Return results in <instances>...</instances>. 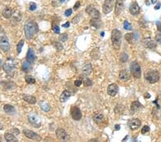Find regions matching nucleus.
<instances>
[{
	"instance_id": "473e14b6",
	"label": "nucleus",
	"mask_w": 161,
	"mask_h": 142,
	"mask_svg": "<svg viewBox=\"0 0 161 142\" xmlns=\"http://www.w3.org/2000/svg\"><path fill=\"white\" fill-rule=\"evenodd\" d=\"M120 62H122V63H126L128 60V54H126L125 53H121L120 57Z\"/></svg>"
},
{
	"instance_id": "37998d69",
	"label": "nucleus",
	"mask_w": 161,
	"mask_h": 142,
	"mask_svg": "<svg viewBox=\"0 0 161 142\" xmlns=\"http://www.w3.org/2000/svg\"><path fill=\"white\" fill-rule=\"evenodd\" d=\"M156 41L159 43H161V34L158 33L156 35Z\"/></svg>"
},
{
	"instance_id": "ddd939ff",
	"label": "nucleus",
	"mask_w": 161,
	"mask_h": 142,
	"mask_svg": "<svg viewBox=\"0 0 161 142\" xmlns=\"http://www.w3.org/2000/svg\"><path fill=\"white\" fill-rule=\"evenodd\" d=\"M86 12L90 16H92V18H100V14L98 10L93 7L92 6L90 5L86 8Z\"/></svg>"
},
{
	"instance_id": "de8ad7c7",
	"label": "nucleus",
	"mask_w": 161,
	"mask_h": 142,
	"mask_svg": "<svg viewBox=\"0 0 161 142\" xmlns=\"http://www.w3.org/2000/svg\"><path fill=\"white\" fill-rule=\"evenodd\" d=\"M79 15H80V14H78L77 17H74V18L72 19V23H74V24H75V20H77V22H78V21H79V20H80V18H79V17H80V16H79Z\"/></svg>"
},
{
	"instance_id": "f3484780",
	"label": "nucleus",
	"mask_w": 161,
	"mask_h": 142,
	"mask_svg": "<svg viewBox=\"0 0 161 142\" xmlns=\"http://www.w3.org/2000/svg\"><path fill=\"white\" fill-rule=\"evenodd\" d=\"M140 7H139V5L137 3H133L130 7V12L133 15L138 14L140 13Z\"/></svg>"
},
{
	"instance_id": "20e7f679",
	"label": "nucleus",
	"mask_w": 161,
	"mask_h": 142,
	"mask_svg": "<svg viewBox=\"0 0 161 142\" xmlns=\"http://www.w3.org/2000/svg\"><path fill=\"white\" fill-rule=\"evenodd\" d=\"M130 69L132 75L135 79H140L141 78V67L136 61L131 63Z\"/></svg>"
},
{
	"instance_id": "9d476101",
	"label": "nucleus",
	"mask_w": 161,
	"mask_h": 142,
	"mask_svg": "<svg viewBox=\"0 0 161 142\" xmlns=\"http://www.w3.org/2000/svg\"><path fill=\"white\" fill-rule=\"evenodd\" d=\"M15 67H16V63L11 60V61L6 62L3 65V70L7 73H10L15 69Z\"/></svg>"
},
{
	"instance_id": "e433bc0d",
	"label": "nucleus",
	"mask_w": 161,
	"mask_h": 142,
	"mask_svg": "<svg viewBox=\"0 0 161 142\" xmlns=\"http://www.w3.org/2000/svg\"><path fill=\"white\" fill-rule=\"evenodd\" d=\"M67 38H68V35H67V34L66 33L62 34V35H60L59 37V40H61L62 42H65V41H67Z\"/></svg>"
},
{
	"instance_id": "2f4dec72",
	"label": "nucleus",
	"mask_w": 161,
	"mask_h": 142,
	"mask_svg": "<svg viewBox=\"0 0 161 142\" xmlns=\"http://www.w3.org/2000/svg\"><path fill=\"white\" fill-rule=\"evenodd\" d=\"M24 45H25V41H24L23 39H21L20 42H18V44H17V51L18 54H20V53H21V51H22V47L24 46Z\"/></svg>"
},
{
	"instance_id": "a211bd4d",
	"label": "nucleus",
	"mask_w": 161,
	"mask_h": 142,
	"mask_svg": "<svg viewBox=\"0 0 161 142\" xmlns=\"http://www.w3.org/2000/svg\"><path fill=\"white\" fill-rule=\"evenodd\" d=\"M142 45H144L145 47L147 48H150V49H153L156 47V42H154L153 40L148 38H146L142 40Z\"/></svg>"
},
{
	"instance_id": "58836bf2",
	"label": "nucleus",
	"mask_w": 161,
	"mask_h": 142,
	"mask_svg": "<svg viewBox=\"0 0 161 142\" xmlns=\"http://www.w3.org/2000/svg\"><path fill=\"white\" fill-rule=\"evenodd\" d=\"M149 131H150V127H149L148 126H144L142 127V128L141 133L142 134H145L147 133Z\"/></svg>"
},
{
	"instance_id": "72a5a7b5",
	"label": "nucleus",
	"mask_w": 161,
	"mask_h": 142,
	"mask_svg": "<svg viewBox=\"0 0 161 142\" xmlns=\"http://www.w3.org/2000/svg\"><path fill=\"white\" fill-rule=\"evenodd\" d=\"M53 45H54L55 48L57 51H61L62 50H63V45H62V44H61L60 42H55L53 43Z\"/></svg>"
},
{
	"instance_id": "5701e85b",
	"label": "nucleus",
	"mask_w": 161,
	"mask_h": 142,
	"mask_svg": "<svg viewBox=\"0 0 161 142\" xmlns=\"http://www.w3.org/2000/svg\"><path fill=\"white\" fill-rule=\"evenodd\" d=\"M4 111L5 113L10 115H14L16 113V110L14 109V106H11L9 104H6L4 106Z\"/></svg>"
},
{
	"instance_id": "603ef678",
	"label": "nucleus",
	"mask_w": 161,
	"mask_h": 142,
	"mask_svg": "<svg viewBox=\"0 0 161 142\" xmlns=\"http://www.w3.org/2000/svg\"><path fill=\"white\" fill-rule=\"evenodd\" d=\"M145 98H150V95L148 94V93H146L145 95Z\"/></svg>"
},
{
	"instance_id": "4be33fe9",
	"label": "nucleus",
	"mask_w": 161,
	"mask_h": 142,
	"mask_svg": "<svg viewBox=\"0 0 161 142\" xmlns=\"http://www.w3.org/2000/svg\"><path fill=\"white\" fill-rule=\"evenodd\" d=\"M104 120H105V117L102 113H96L93 116V121L97 124H102L104 122Z\"/></svg>"
},
{
	"instance_id": "3c124183",
	"label": "nucleus",
	"mask_w": 161,
	"mask_h": 142,
	"mask_svg": "<svg viewBox=\"0 0 161 142\" xmlns=\"http://www.w3.org/2000/svg\"><path fill=\"white\" fill-rule=\"evenodd\" d=\"M62 27H69V22H67L65 23V24H64V25H62Z\"/></svg>"
},
{
	"instance_id": "8fccbe9b",
	"label": "nucleus",
	"mask_w": 161,
	"mask_h": 142,
	"mask_svg": "<svg viewBox=\"0 0 161 142\" xmlns=\"http://www.w3.org/2000/svg\"><path fill=\"white\" fill-rule=\"evenodd\" d=\"M115 129L116 131H119L120 129V126L119 124H116V125L115 126Z\"/></svg>"
},
{
	"instance_id": "f03ea898",
	"label": "nucleus",
	"mask_w": 161,
	"mask_h": 142,
	"mask_svg": "<svg viewBox=\"0 0 161 142\" xmlns=\"http://www.w3.org/2000/svg\"><path fill=\"white\" fill-rule=\"evenodd\" d=\"M122 34L118 30L115 29L112 31L111 35V41L112 46L115 50H119L121 46V42H122Z\"/></svg>"
},
{
	"instance_id": "9b49d317",
	"label": "nucleus",
	"mask_w": 161,
	"mask_h": 142,
	"mask_svg": "<svg viewBox=\"0 0 161 142\" xmlns=\"http://www.w3.org/2000/svg\"><path fill=\"white\" fill-rule=\"evenodd\" d=\"M119 90V87L116 83H112L108 87L107 92L108 94L110 96H115Z\"/></svg>"
},
{
	"instance_id": "7ed1b4c3",
	"label": "nucleus",
	"mask_w": 161,
	"mask_h": 142,
	"mask_svg": "<svg viewBox=\"0 0 161 142\" xmlns=\"http://www.w3.org/2000/svg\"><path fill=\"white\" fill-rule=\"evenodd\" d=\"M145 78L150 83H156L160 80V73L158 70H147L145 73Z\"/></svg>"
},
{
	"instance_id": "412c9836",
	"label": "nucleus",
	"mask_w": 161,
	"mask_h": 142,
	"mask_svg": "<svg viewBox=\"0 0 161 142\" xmlns=\"http://www.w3.org/2000/svg\"><path fill=\"white\" fill-rule=\"evenodd\" d=\"M142 107L141 103H140L138 100H135L133 103H131V112L132 113H135L137 111H138L139 109Z\"/></svg>"
},
{
	"instance_id": "c85d7f7f",
	"label": "nucleus",
	"mask_w": 161,
	"mask_h": 142,
	"mask_svg": "<svg viewBox=\"0 0 161 142\" xmlns=\"http://www.w3.org/2000/svg\"><path fill=\"white\" fill-rule=\"evenodd\" d=\"M22 69L24 70L25 72H27L32 69V65H31V63H29L27 60H26L22 63Z\"/></svg>"
},
{
	"instance_id": "c03bdc74",
	"label": "nucleus",
	"mask_w": 161,
	"mask_h": 142,
	"mask_svg": "<svg viewBox=\"0 0 161 142\" xmlns=\"http://www.w3.org/2000/svg\"><path fill=\"white\" fill-rule=\"evenodd\" d=\"M82 83V81H80V80H77V81H75V86H80Z\"/></svg>"
},
{
	"instance_id": "aec40b11",
	"label": "nucleus",
	"mask_w": 161,
	"mask_h": 142,
	"mask_svg": "<svg viewBox=\"0 0 161 142\" xmlns=\"http://www.w3.org/2000/svg\"><path fill=\"white\" fill-rule=\"evenodd\" d=\"M71 96V93L69 92V90H64L63 92L62 93L61 95L59 97V100L62 103H64V102H66L69 98Z\"/></svg>"
},
{
	"instance_id": "f704fd0d",
	"label": "nucleus",
	"mask_w": 161,
	"mask_h": 142,
	"mask_svg": "<svg viewBox=\"0 0 161 142\" xmlns=\"http://www.w3.org/2000/svg\"><path fill=\"white\" fill-rule=\"evenodd\" d=\"M125 38L129 43H132V42H133V33L126 34L125 35Z\"/></svg>"
},
{
	"instance_id": "393cba45",
	"label": "nucleus",
	"mask_w": 161,
	"mask_h": 142,
	"mask_svg": "<svg viewBox=\"0 0 161 142\" xmlns=\"http://www.w3.org/2000/svg\"><path fill=\"white\" fill-rule=\"evenodd\" d=\"M92 72V65L90 63L86 64L84 65V67H82V72L84 75H89L91 74V72Z\"/></svg>"
},
{
	"instance_id": "423d86ee",
	"label": "nucleus",
	"mask_w": 161,
	"mask_h": 142,
	"mask_svg": "<svg viewBox=\"0 0 161 142\" xmlns=\"http://www.w3.org/2000/svg\"><path fill=\"white\" fill-rule=\"evenodd\" d=\"M115 0H105L103 6V11L104 14H108L112 11L115 4Z\"/></svg>"
},
{
	"instance_id": "f8f14e48",
	"label": "nucleus",
	"mask_w": 161,
	"mask_h": 142,
	"mask_svg": "<svg viewBox=\"0 0 161 142\" xmlns=\"http://www.w3.org/2000/svg\"><path fill=\"white\" fill-rule=\"evenodd\" d=\"M140 126H141V121L138 118H133L128 121V126L133 131L137 130L138 128L140 127Z\"/></svg>"
},
{
	"instance_id": "6e6552de",
	"label": "nucleus",
	"mask_w": 161,
	"mask_h": 142,
	"mask_svg": "<svg viewBox=\"0 0 161 142\" xmlns=\"http://www.w3.org/2000/svg\"><path fill=\"white\" fill-rule=\"evenodd\" d=\"M0 48L3 52H7L10 48V43L7 37H0Z\"/></svg>"
},
{
	"instance_id": "c9c22d12",
	"label": "nucleus",
	"mask_w": 161,
	"mask_h": 142,
	"mask_svg": "<svg viewBox=\"0 0 161 142\" xmlns=\"http://www.w3.org/2000/svg\"><path fill=\"white\" fill-rule=\"evenodd\" d=\"M123 27H124V29L126 30H132V25L128 22V21H125L124 23H123Z\"/></svg>"
},
{
	"instance_id": "c756f323",
	"label": "nucleus",
	"mask_w": 161,
	"mask_h": 142,
	"mask_svg": "<svg viewBox=\"0 0 161 142\" xmlns=\"http://www.w3.org/2000/svg\"><path fill=\"white\" fill-rule=\"evenodd\" d=\"M25 81L28 84H34L36 83L35 79L32 76H31V75H26L25 76Z\"/></svg>"
},
{
	"instance_id": "6ab92c4d",
	"label": "nucleus",
	"mask_w": 161,
	"mask_h": 142,
	"mask_svg": "<svg viewBox=\"0 0 161 142\" xmlns=\"http://www.w3.org/2000/svg\"><path fill=\"white\" fill-rule=\"evenodd\" d=\"M119 78L121 80V81H124V82H126L130 80V75L128 72V71L125 70H121L119 73Z\"/></svg>"
},
{
	"instance_id": "dca6fc26",
	"label": "nucleus",
	"mask_w": 161,
	"mask_h": 142,
	"mask_svg": "<svg viewBox=\"0 0 161 142\" xmlns=\"http://www.w3.org/2000/svg\"><path fill=\"white\" fill-rule=\"evenodd\" d=\"M26 59H27V61H29L31 63H33L36 60V56H35L34 50L32 48H29L28 50L27 54V56H26Z\"/></svg>"
},
{
	"instance_id": "f257e3e1",
	"label": "nucleus",
	"mask_w": 161,
	"mask_h": 142,
	"mask_svg": "<svg viewBox=\"0 0 161 142\" xmlns=\"http://www.w3.org/2000/svg\"><path fill=\"white\" fill-rule=\"evenodd\" d=\"M25 36L28 39H32L34 35V34L37 33L38 31V27L36 22L33 21H28L25 23Z\"/></svg>"
},
{
	"instance_id": "a878e982",
	"label": "nucleus",
	"mask_w": 161,
	"mask_h": 142,
	"mask_svg": "<svg viewBox=\"0 0 161 142\" xmlns=\"http://www.w3.org/2000/svg\"><path fill=\"white\" fill-rule=\"evenodd\" d=\"M4 139L7 141L8 142H17L18 139L15 136H14L13 134L11 133H6L4 134Z\"/></svg>"
},
{
	"instance_id": "ea45409f",
	"label": "nucleus",
	"mask_w": 161,
	"mask_h": 142,
	"mask_svg": "<svg viewBox=\"0 0 161 142\" xmlns=\"http://www.w3.org/2000/svg\"><path fill=\"white\" fill-rule=\"evenodd\" d=\"M52 30L53 31L55 32L56 34H59V32H60V29H59V27L58 25H53L52 26Z\"/></svg>"
},
{
	"instance_id": "6e6d98bb",
	"label": "nucleus",
	"mask_w": 161,
	"mask_h": 142,
	"mask_svg": "<svg viewBox=\"0 0 161 142\" xmlns=\"http://www.w3.org/2000/svg\"><path fill=\"white\" fill-rule=\"evenodd\" d=\"M2 60L0 59V67H1V66H2Z\"/></svg>"
},
{
	"instance_id": "09e8293b",
	"label": "nucleus",
	"mask_w": 161,
	"mask_h": 142,
	"mask_svg": "<svg viewBox=\"0 0 161 142\" xmlns=\"http://www.w3.org/2000/svg\"><path fill=\"white\" fill-rule=\"evenodd\" d=\"M160 6H161L160 3H158V4H157L155 6V9H156V10L159 9L160 8Z\"/></svg>"
},
{
	"instance_id": "bb28decb",
	"label": "nucleus",
	"mask_w": 161,
	"mask_h": 142,
	"mask_svg": "<svg viewBox=\"0 0 161 142\" xmlns=\"http://www.w3.org/2000/svg\"><path fill=\"white\" fill-rule=\"evenodd\" d=\"M90 25L94 27L100 28L101 27L103 24H102V22L100 21V18H92V20H90Z\"/></svg>"
},
{
	"instance_id": "cd10ccee",
	"label": "nucleus",
	"mask_w": 161,
	"mask_h": 142,
	"mask_svg": "<svg viewBox=\"0 0 161 142\" xmlns=\"http://www.w3.org/2000/svg\"><path fill=\"white\" fill-rule=\"evenodd\" d=\"M2 16L6 19H9L12 16V10L9 7H6L2 11Z\"/></svg>"
},
{
	"instance_id": "79ce46f5",
	"label": "nucleus",
	"mask_w": 161,
	"mask_h": 142,
	"mask_svg": "<svg viewBox=\"0 0 161 142\" xmlns=\"http://www.w3.org/2000/svg\"><path fill=\"white\" fill-rule=\"evenodd\" d=\"M72 14V10L71 9H67V10L65 11V12H64V14H65L67 17H69V16H70Z\"/></svg>"
},
{
	"instance_id": "864d4df0",
	"label": "nucleus",
	"mask_w": 161,
	"mask_h": 142,
	"mask_svg": "<svg viewBox=\"0 0 161 142\" xmlns=\"http://www.w3.org/2000/svg\"><path fill=\"white\" fill-rule=\"evenodd\" d=\"M151 2L153 3V4H156L157 2V0H151Z\"/></svg>"
},
{
	"instance_id": "4468645a",
	"label": "nucleus",
	"mask_w": 161,
	"mask_h": 142,
	"mask_svg": "<svg viewBox=\"0 0 161 142\" xmlns=\"http://www.w3.org/2000/svg\"><path fill=\"white\" fill-rule=\"evenodd\" d=\"M123 8H124V1L123 0H116L115 13V15L117 17H118L120 14L122 13Z\"/></svg>"
},
{
	"instance_id": "a18cd8bd",
	"label": "nucleus",
	"mask_w": 161,
	"mask_h": 142,
	"mask_svg": "<svg viewBox=\"0 0 161 142\" xmlns=\"http://www.w3.org/2000/svg\"><path fill=\"white\" fill-rule=\"evenodd\" d=\"M156 25H157L158 30L161 32V22H159V21H157V22H156Z\"/></svg>"
},
{
	"instance_id": "b1692460",
	"label": "nucleus",
	"mask_w": 161,
	"mask_h": 142,
	"mask_svg": "<svg viewBox=\"0 0 161 142\" xmlns=\"http://www.w3.org/2000/svg\"><path fill=\"white\" fill-rule=\"evenodd\" d=\"M23 99L27 103H30V104H35L37 102L36 98L30 95H23Z\"/></svg>"
},
{
	"instance_id": "2eb2a0df",
	"label": "nucleus",
	"mask_w": 161,
	"mask_h": 142,
	"mask_svg": "<svg viewBox=\"0 0 161 142\" xmlns=\"http://www.w3.org/2000/svg\"><path fill=\"white\" fill-rule=\"evenodd\" d=\"M55 134L59 140L64 141V140H66V139H67V133H66L65 130L63 129V128H58L57 130H56Z\"/></svg>"
},
{
	"instance_id": "49530a36",
	"label": "nucleus",
	"mask_w": 161,
	"mask_h": 142,
	"mask_svg": "<svg viewBox=\"0 0 161 142\" xmlns=\"http://www.w3.org/2000/svg\"><path fill=\"white\" fill-rule=\"evenodd\" d=\"M80 2L77 1V2L75 3V6H74V9H77L80 7Z\"/></svg>"
},
{
	"instance_id": "1a4fd4ad",
	"label": "nucleus",
	"mask_w": 161,
	"mask_h": 142,
	"mask_svg": "<svg viewBox=\"0 0 161 142\" xmlns=\"http://www.w3.org/2000/svg\"><path fill=\"white\" fill-rule=\"evenodd\" d=\"M28 121H29V122L34 127L38 128V127H39L41 126V122H40L39 118L36 114L31 113L30 115H29Z\"/></svg>"
},
{
	"instance_id": "4d7b16f0",
	"label": "nucleus",
	"mask_w": 161,
	"mask_h": 142,
	"mask_svg": "<svg viewBox=\"0 0 161 142\" xmlns=\"http://www.w3.org/2000/svg\"><path fill=\"white\" fill-rule=\"evenodd\" d=\"M103 35H105V33H104V32H102V33H101V36H103Z\"/></svg>"
},
{
	"instance_id": "7c9ffc66",
	"label": "nucleus",
	"mask_w": 161,
	"mask_h": 142,
	"mask_svg": "<svg viewBox=\"0 0 161 142\" xmlns=\"http://www.w3.org/2000/svg\"><path fill=\"white\" fill-rule=\"evenodd\" d=\"M40 106H41V109H42L44 111L47 112L50 110V105L47 103H46V102H45V101H43V102L40 103Z\"/></svg>"
},
{
	"instance_id": "39448f33",
	"label": "nucleus",
	"mask_w": 161,
	"mask_h": 142,
	"mask_svg": "<svg viewBox=\"0 0 161 142\" xmlns=\"http://www.w3.org/2000/svg\"><path fill=\"white\" fill-rule=\"evenodd\" d=\"M70 114H71L72 118L75 121H80L82 117V112L77 106H72L71 107Z\"/></svg>"
},
{
	"instance_id": "5fc2aeb1",
	"label": "nucleus",
	"mask_w": 161,
	"mask_h": 142,
	"mask_svg": "<svg viewBox=\"0 0 161 142\" xmlns=\"http://www.w3.org/2000/svg\"><path fill=\"white\" fill-rule=\"evenodd\" d=\"M66 1H68V0H60V2H62V3L65 2Z\"/></svg>"
},
{
	"instance_id": "4c0bfd02",
	"label": "nucleus",
	"mask_w": 161,
	"mask_h": 142,
	"mask_svg": "<svg viewBox=\"0 0 161 142\" xmlns=\"http://www.w3.org/2000/svg\"><path fill=\"white\" fill-rule=\"evenodd\" d=\"M83 83L85 86H90L92 85V82L89 78H85L83 81Z\"/></svg>"
},
{
	"instance_id": "a19ab883",
	"label": "nucleus",
	"mask_w": 161,
	"mask_h": 142,
	"mask_svg": "<svg viewBox=\"0 0 161 142\" xmlns=\"http://www.w3.org/2000/svg\"><path fill=\"white\" fill-rule=\"evenodd\" d=\"M37 8V5L34 2H32L30 3V4H29V10H31V11H34V10H35Z\"/></svg>"
},
{
	"instance_id": "0eeeda50",
	"label": "nucleus",
	"mask_w": 161,
	"mask_h": 142,
	"mask_svg": "<svg viewBox=\"0 0 161 142\" xmlns=\"http://www.w3.org/2000/svg\"><path fill=\"white\" fill-rule=\"evenodd\" d=\"M23 133L25 134V136L28 139L32 140H35V141H40L42 139V138L40 137L39 134H37L35 132H34L28 129H24L23 130Z\"/></svg>"
}]
</instances>
